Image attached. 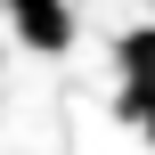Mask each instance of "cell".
Instances as JSON below:
<instances>
[{
	"label": "cell",
	"instance_id": "3",
	"mask_svg": "<svg viewBox=\"0 0 155 155\" xmlns=\"http://www.w3.org/2000/svg\"><path fill=\"white\" fill-rule=\"evenodd\" d=\"M114 114H123L139 139H155V98H147V90H123V106H114Z\"/></svg>",
	"mask_w": 155,
	"mask_h": 155
},
{
	"label": "cell",
	"instance_id": "2",
	"mask_svg": "<svg viewBox=\"0 0 155 155\" xmlns=\"http://www.w3.org/2000/svg\"><path fill=\"white\" fill-rule=\"evenodd\" d=\"M114 65H123V90H147L155 98V25H139V33L114 41Z\"/></svg>",
	"mask_w": 155,
	"mask_h": 155
},
{
	"label": "cell",
	"instance_id": "1",
	"mask_svg": "<svg viewBox=\"0 0 155 155\" xmlns=\"http://www.w3.org/2000/svg\"><path fill=\"white\" fill-rule=\"evenodd\" d=\"M8 25L33 57H65L74 49V0H8Z\"/></svg>",
	"mask_w": 155,
	"mask_h": 155
}]
</instances>
